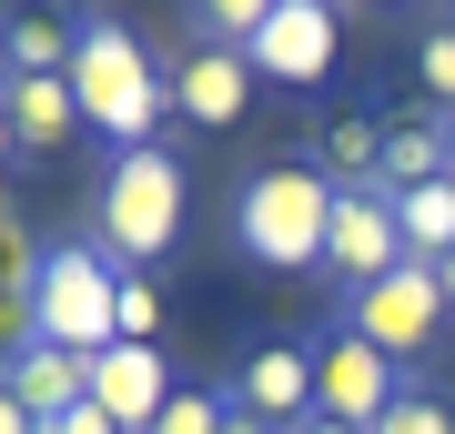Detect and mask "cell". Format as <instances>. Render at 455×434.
<instances>
[{"instance_id": "1", "label": "cell", "mask_w": 455, "mask_h": 434, "mask_svg": "<svg viewBox=\"0 0 455 434\" xmlns=\"http://www.w3.org/2000/svg\"><path fill=\"white\" fill-rule=\"evenodd\" d=\"M71 101H82V122H92L112 152H142L152 131H163V112H172V81L152 71L142 31H122V20H82V41H71Z\"/></svg>"}, {"instance_id": "2", "label": "cell", "mask_w": 455, "mask_h": 434, "mask_svg": "<svg viewBox=\"0 0 455 434\" xmlns=\"http://www.w3.org/2000/svg\"><path fill=\"white\" fill-rule=\"evenodd\" d=\"M31 343H51V354H112L122 343V273L112 253L82 233V242H51V253H31Z\"/></svg>"}, {"instance_id": "3", "label": "cell", "mask_w": 455, "mask_h": 434, "mask_svg": "<svg viewBox=\"0 0 455 434\" xmlns=\"http://www.w3.org/2000/svg\"><path fill=\"white\" fill-rule=\"evenodd\" d=\"M324 223H334V182L314 162H274L233 193V242L263 273H314L324 263Z\"/></svg>"}, {"instance_id": "4", "label": "cell", "mask_w": 455, "mask_h": 434, "mask_svg": "<svg viewBox=\"0 0 455 434\" xmlns=\"http://www.w3.org/2000/svg\"><path fill=\"white\" fill-rule=\"evenodd\" d=\"M172 233H182V152H163V142L112 152L92 242H101L112 263H152V253H172Z\"/></svg>"}, {"instance_id": "5", "label": "cell", "mask_w": 455, "mask_h": 434, "mask_svg": "<svg viewBox=\"0 0 455 434\" xmlns=\"http://www.w3.org/2000/svg\"><path fill=\"white\" fill-rule=\"evenodd\" d=\"M445 313H455V304H445V273H435V263H395L385 283L344 293V334L374 343V354H395V364L425 354V343L445 334Z\"/></svg>"}, {"instance_id": "6", "label": "cell", "mask_w": 455, "mask_h": 434, "mask_svg": "<svg viewBox=\"0 0 455 434\" xmlns=\"http://www.w3.org/2000/svg\"><path fill=\"white\" fill-rule=\"evenodd\" d=\"M405 263V223H395L385 182H334V223H324V273H344V293L385 283Z\"/></svg>"}, {"instance_id": "7", "label": "cell", "mask_w": 455, "mask_h": 434, "mask_svg": "<svg viewBox=\"0 0 455 434\" xmlns=\"http://www.w3.org/2000/svg\"><path fill=\"white\" fill-rule=\"evenodd\" d=\"M395 394H405V364H395V354H374V343H355V334L314 343V414H324V424L374 434Z\"/></svg>"}, {"instance_id": "8", "label": "cell", "mask_w": 455, "mask_h": 434, "mask_svg": "<svg viewBox=\"0 0 455 434\" xmlns=\"http://www.w3.org/2000/svg\"><path fill=\"white\" fill-rule=\"evenodd\" d=\"M172 81V112L182 122H203V131H233V122H243V101H253V51H223V41H193V51H182V61L163 71Z\"/></svg>"}, {"instance_id": "9", "label": "cell", "mask_w": 455, "mask_h": 434, "mask_svg": "<svg viewBox=\"0 0 455 434\" xmlns=\"http://www.w3.org/2000/svg\"><path fill=\"white\" fill-rule=\"evenodd\" d=\"M172 394H182V384H172L163 343H112V354H92V404H101L122 434H152Z\"/></svg>"}, {"instance_id": "10", "label": "cell", "mask_w": 455, "mask_h": 434, "mask_svg": "<svg viewBox=\"0 0 455 434\" xmlns=\"http://www.w3.org/2000/svg\"><path fill=\"white\" fill-rule=\"evenodd\" d=\"M334 41H344V20L324 0H274V11H263V41H253V71L263 81H324Z\"/></svg>"}, {"instance_id": "11", "label": "cell", "mask_w": 455, "mask_h": 434, "mask_svg": "<svg viewBox=\"0 0 455 434\" xmlns=\"http://www.w3.org/2000/svg\"><path fill=\"white\" fill-rule=\"evenodd\" d=\"M233 404H243V414H263L274 434L314 424V343H263V354H243Z\"/></svg>"}, {"instance_id": "12", "label": "cell", "mask_w": 455, "mask_h": 434, "mask_svg": "<svg viewBox=\"0 0 455 434\" xmlns=\"http://www.w3.org/2000/svg\"><path fill=\"white\" fill-rule=\"evenodd\" d=\"M0 394H11L31 424H61L71 404H92V364L82 354H51V343H20V354L0 364Z\"/></svg>"}, {"instance_id": "13", "label": "cell", "mask_w": 455, "mask_h": 434, "mask_svg": "<svg viewBox=\"0 0 455 434\" xmlns=\"http://www.w3.org/2000/svg\"><path fill=\"white\" fill-rule=\"evenodd\" d=\"M385 193H425V182H445V112L425 122H385Z\"/></svg>"}, {"instance_id": "14", "label": "cell", "mask_w": 455, "mask_h": 434, "mask_svg": "<svg viewBox=\"0 0 455 434\" xmlns=\"http://www.w3.org/2000/svg\"><path fill=\"white\" fill-rule=\"evenodd\" d=\"M11 131H20V152H61L71 142V122H82V101H71V81H11Z\"/></svg>"}, {"instance_id": "15", "label": "cell", "mask_w": 455, "mask_h": 434, "mask_svg": "<svg viewBox=\"0 0 455 434\" xmlns=\"http://www.w3.org/2000/svg\"><path fill=\"white\" fill-rule=\"evenodd\" d=\"M395 223H405V263H445L455 253V182L395 193Z\"/></svg>"}, {"instance_id": "16", "label": "cell", "mask_w": 455, "mask_h": 434, "mask_svg": "<svg viewBox=\"0 0 455 434\" xmlns=\"http://www.w3.org/2000/svg\"><path fill=\"white\" fill-rule=\"evenodd\" d=\"M385 172V122H364V112H344L324 131V182H374Z\"/></svg>"}, {"instance_id": "17", "label": "cell", "mask_w": 455, "mask_h": 434, "mask_svg": "<svg viewBox=\"0 0 455 434\" xmlns=\"http://www.w3.org/2000/svg\"><path fill=\"white\" fill-rule=\"evenodd\" d=\"M233 424V394H203V384H182L172 404H163V424L152 434H223Z\"/></svg>"}, {"instance_id": "18", "label": "cell", "mask_w": 455, "mask_h": 434, "mask_svg": "<svg viewBox=\"0 0 455 434\" xmlns=\"http://www.w3.org/2000/svg\"><path fill=\"white\" fill-rule=\"evenodd\" d=\"M374 434H455V404L425 394V384H405V394L385 404V424H374Z\"/></svg>"}, {"instance_id": "19", "label": "cell", "mask_w": 455, "mask_h": 434, "mask_svg": "<svg viewBox=\"0 0 455 434\" xmlns=\"http://www.w3.org/2000/svg\"><path fill=\"white\" fill-rule=\"evenodd\" d=\"M415 81L455 112V31H425V51H415Z\"/></svg>"}, {"instance_id": "20", "label": "cell", "mask_w": 455, "mask_h": 434, "mask_svg": "<svg viewBox=\"0 0 455 434\" xmlns=\"http://www.w3.org/2000/svg\"><path fill=\"white\" fill-rule=\"evenodd\" d=\"M152 323H163V293L142 273H122V343H152Z\"/></svg>"}, {"instance_id": "21", "label": "cell", "mask_w": 455, "mask_h": 434, "mask_svg": "<svg viewBox=\"0 0 455 434\" xmlns=\"http://www.w3.org/2000/svg\"><path fill=\"white\" fill-rule=\"evenodd\" d=\"M41 434H122V424L101 414V404H71V414H61V424H41Z\"/></svg>"}, {"instance_id": "22", "label": "cell", "mask_w": 455, "mask_h": 434, "mask_svg": "<svg viewBox=\"0 0 455 434\" xmlns=\"http://www.w3.org/2000/svg\"><path fill=\"white\" fill-rule=\"evenodd\" d=\"M0 434H41V424H31V414H20V404H11V394H0Z\"/></svg>"}, {"instance_id": "23", "label": "cell", "mask_w": 455, "mask_h": 434, "mask_svg": "<svg viewBox=\"0 0 455 434\" xmlns=\"http://www.w3.org/2000/svg\"><path fill=\"white\" fill-rule=\"evenodd\" d=\"M11 81H20V71H11V20H0V101H11Z\"/></svg>"}, {"instance_id": "24", "label": "cell", "mask_w": 455, "mask_h": 434, "mask_svg": "<svg viewBox=\"0 0 455 434\" xmlns=\"http://www.w3.org/2000/svg\"><path fill=\"white\" fill-rule=\"evenodd\" d=\"M0 162H20V131H11V112H0Z\"/></svg>"}, {"instance_id": "25", "label": "cell", "mask_w": 455, "mask_h": 434, "mask_svg": "<svg viewBox=\"0 0 455 434\" xmlns=\"http://www.w3.org/2000/svg\"><path fill=\"white\" fill-rule=\"evenodd\" d=\"M445 182H455V112H445Z\"/></svg>"}, {"instance_id": "26", "label": "cell", "mask_w": 455, "mask_h": 434, "mask_svg": "<svg viewBox=\"0 0 455 434\" xmlns=\"http://www.w3.org/2000/svg\"><path fill=\"white\" fill-rule=\"evenodd\" d=\"M435 273H445V304H455V253H445V263H435Z\"/></svg>"}, {"instance_id": "27", "label": "cell", "mask_w": 455, "mask_h": 434, "mask_svg": "<svg viewBox=\"0 0 455 434\" xmlns=\"http://www.w3.org/2000/svg\"><path fill=\"white\" fill-rule=\"evenodd\" d=\"M0 202H11V182H0Z\"/></svg>"}]
</instances>
